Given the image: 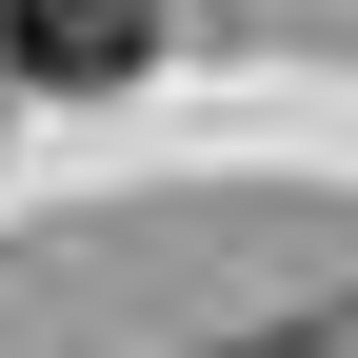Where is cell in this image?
Listing matches in <instances>:
<instances>
[{"label": "cell", "mask_w": 358, "mask_h": 358, "mask_svg": "<svg viewBox=\"0 0 358 358\" xmlns=\"http://www.w3.org/2000/svg\"><path fill=\"white\" fill-rule=\"evenodd\" d=\"M0 40H20V80H120L159 40V0H0Z\"/></svg>", "instance_id": "cell-1"}]
</instances>
